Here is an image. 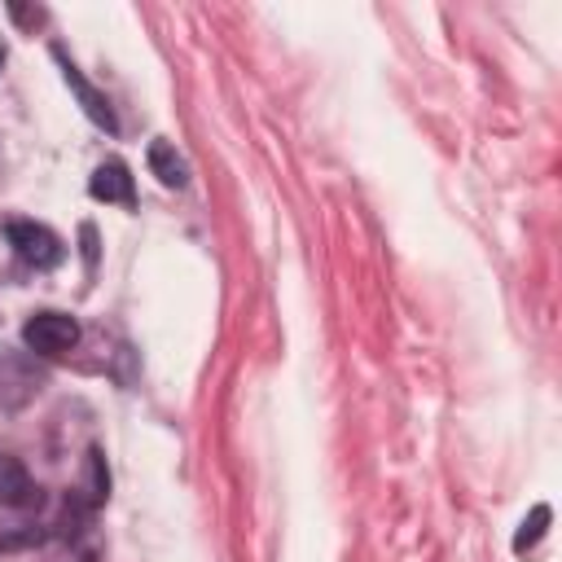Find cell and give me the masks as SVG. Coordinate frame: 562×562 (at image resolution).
I'll return each mask as SVG.
<instances>
[{"mask_svg":"<svg viewBox=\"0 0 562 562\" xmlns=\"http://www.w3.org/2000/svg\"><path fill=\"white\" fill-rule=\"evenodd\" d=\"M145 162H149V171L167 184V189H184L189 184V167H184V158L176 154V145L171 140H149V154H145Z\"/></svg>","mask_w":562,"mask_h":562,"instance_id":"obj_6","label":"cell"},{"mask_svg":"<svg viewBox=\"0 0 562 562\" xmlns=\"http://www.w3.org/2000/svg\"><path fill=\"white\" fill-rule=\"evenodd\" d=\"M61 70H66V83H70V88L79 92V101H83V110H88V119H92V123H101L105 132H114V114H110V101H105V97H101L97 88H88V83L79 79V70H75L70 61H61Z\"/></svg>","mask_w":562,"mask_h":562,"instance_id":"obj_7","label":"cell"},{"mask_svg":"<svg viewBox=\"0 0 562 562\" xmlns=\"http://www.w3.org/2000/svg\"><path fill=\"white\" fill-rule=\"evenodd\" d=\"M44 391V369L31 351H0V408H26Z\"/></svg>","mask_w":562,"mask_h":562,"instance_id":"obj_1","label":"cell"},{"mask_svg":"<svg viewBox=\"0 0 562 562\" xmlns=\"http://www.w3.org/2000/svg\"><path fill=\"white\" fill-rule=\"evenodd\" d=\"M544 522H549V505H536L531 509V518H522V531L514 536V549L522 553V549H531L540 536H544Z\"/></svg>","mask_w":562,"mask_h":562,"instance_id":"obj_8","label":"cell"},{"mask_svg":"<svg viewBox=\"0 0 562 562\" xmlns=\"http://www.w3.org/2000/svg\"><path fill=\"white\" fill-rule=\"evenodd\" d=\"M88 193H92L97 202H119V206H132V202H136V189H132V171H127L119 158H105V162L92 171V180H88Z\"/></svg>","mask_w":562,"mask_h":562,"instance_id":"obj_4","label":"cell"},{"mask_svg":"<svg viewBox=\"0 0 562 562\" xmlns=\"http://www.w3.org/2000/svg\"><path fill=\"white\" fill-rule=\"evenodd\" d=\"M4 237H9V246L18 250V259L31 263V268H53V263H61V255H66L61 237H57L48 224H35V220H9V224H4Z\"/></svg>","mask_w":562,"mask_h":562,"instance_id":"obj_2","label":"cell"},{"mask_svg":"<svg viewBox=\"0 0 562 562\" xmlns=\"http://www.w3.org/2000/svg\"><path fill=\"white\" fill-rule=\"evenodd\" d=\"M22 342L31 356H66L79 342V321L66 312H35L22 325Z\"/></svg>","mask_w":562,"mask_h":562,"instance_id":"obj_3","label":"cell"},{"mask_svg":"<svg viewBox=\"0 0 562 562\" xmlns=\"http://www.w3.org/2000/svg\"><path fill=\"white\" fill-rule=\"evenodd\" d=\"M35 496H40V492H35V483H31L26 465H22L18 457L0 452V505H13V509H22V505H31Z\"/></svg>","mask_w":562,"mask_h":562,"instance_id":"obj_5","label":"cell"}]
</instances>
